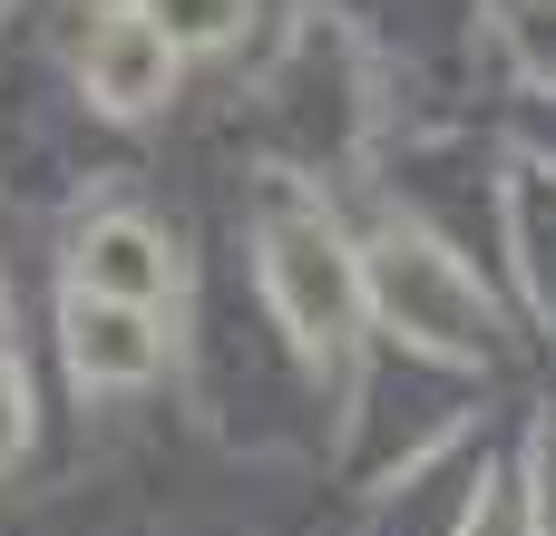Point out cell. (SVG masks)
<instances>
[{"instance_id":"5b68a950","label":"cell","mask_w":556,"mask_h":536,"mask_svg":"<svg viewBox=\"0 0 556 536\" xmlns=\"http://www.w3.org/2000/svg\"><path fill=\"white\" fill-rule=\"evenodd\" d=\"M176 244L147 225V215H98L88 234H78V283L68 293H98V303H137V312H156L166 293H176Z\"/></svg>"},{"instance_id":"8992f818","label":"cell","mask_w":556,"mask_h":536,"mask_svg":"<svg viewBox=\"0 0 556 536\" xmlns=\"http://www.w3.org/2000/svg\"><path fill=\"white\" fill-rule=\"evenodd\" d=\"M147 20L176 39V49H225L244 29V0H147Z\"/></svg>"},{"instance_id":"52a82bcc","label":"cell","mask_w":556,"mask_h":536,"mask_svg":"<svg viewBox=\"0 0 556 536\" xmlns=\"http://www.w3.org/2000/svg\"><path fill=\"white\" fill-rule=\"evenodd\" d=\"M29 449V381H20V352H0V469Z\"/></svg>"},{"instance_id":"3957f363","label":"cell","mask_w":556,"mask_h":536,"mask_svg":"<svg viewBox=\"0 0 556 536\" xmlns=\"http://www.w3.org/2000/svg\"><path fill=\"white\" fill-rule=\"evenodd\" d=\"M176 68H186V49L147 20V0L98 10V29H88V49H78V88H88L108 117H156V107L176 98Z\"/></svg>"},{"instance_id":"277c9868","label":"cell","mask_w":556,"mask_h":536,"mask_svg":"<svg viewBox=\"0 0 556 536\" xmlns=\"http://www.w3.org/2000/svg\"><path fill=\"white\" fill-rule=\"evenodd\" d=\"M59 322H68V381H78V391H137V381L166 371V332H156V312H137V303L68 293Z\"/></svg>"},{"instance_id":"6da1fadb","label":"cell","mask_w":556,"mask_h":536,"mask_svg":"<svg viewBox=\"0 0 556 536\" xmlns=\"http://www.w3.org/2000/svg\"><path fill=\"white\" fill-rule=\"evenodd\" d=\"M362 293L381 303V322H391L401 342H420V352H440V361H479L489 332H498L479 273H469L450 244L410 234V225H381V234H371V254H362Z\"/></svg>"},{"instance_id":"ba28073f","label":"cell","mask_w":556,"mask_h":536,"mask_svg":"<svg viewBox=\"0 0 556 536\" xmlns=\"http://www.w3.org/2000/svg\"><path fill=\"white\" fill-rule=\"evenodd\" d=\"M98 10H117V0H98Z\"/></svg>"},{"instance_id":"7a4b0ae2","label":"cell","mask_w":556,"mask_h":536,"mask_svg":"<svg viewBox=\"0 0 556 536\" xmlns=\"http://www.w3.org/2000/svg\"><path fill=\"white\" fill-rule=\"evenodd\" d=\"M264 303L283 312V332H293V352L303 361H332L342 352V332H352V293H362V273L342 264V244L323 234V205H303V195H274L264 205Z\"/></svg>"}]
</instances>
